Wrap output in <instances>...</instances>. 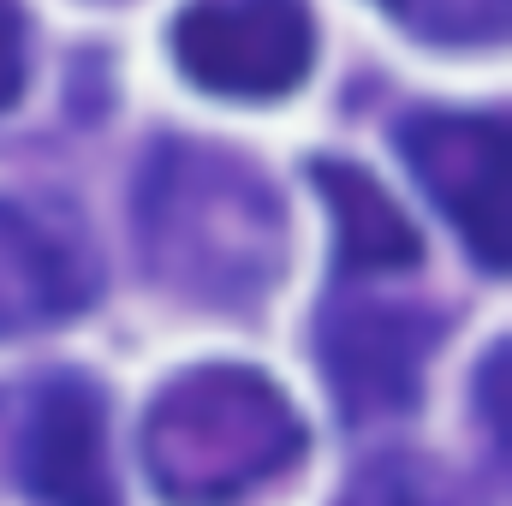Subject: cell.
<instances>
[{
    "instance_id": "4",
    "label": "cell",
    "mask_w": 512,
    "mask_h": 506,
    "mask_svg": "<svg viewBox=\"0 0 512 506\" xmlns=\"http://www.w3.org/2000/svg\"><path fill=\"white\" fill-rule=\"evenodd\" d=\"M179 72L227 102H274L304 84L316 24L304 0H191L173 24Z\"/></svg>"
},
{
    "instance_id": "3",
    "label": "cell",
    "mask_w": 512,
    "mask_h": 506,
    "mask_svg": "<svg viewBox=\"0 0 512 506\" xmlns=\"http://www.w3.org/2000/svg\"><path fill=\"white\" fill-rule=\"evenodd\" d=\"M441 346V316L423 304L364 298L352 280L316 316V364L328 381L334 411L352 429L393 423L423 399V370Z\"/></svg>"
},
{
    "instance_id": "2",
    "label": "cell",
    "mask_w": 512,
    "mask_h": 506,
    "mask_svg": "<svg viewBox=\"0 0 512 506\" xmlns=\"http://www.w3.org/2000/svg\"><path fill=\"white\" fill-rule=\"evenodd\" d=\"M304 459V417L251 364L179 370L143 417V471L167 506H245Z\"/></svg>"
},
{
    "instance_id": "9",
    "label": "cell",
    "mask_w": 512,
    "mask_h": 506,
    "mask_svg": "<svg viewBox=\"0 0 512 506\" xmlns=\"http://www.w3.org/2000/svg\"><path fill=\"white\" fill-rule=\"evenodd\" d=\"M393 24H405L423 42L471 48V42H501L512 18V0H376Z\"/></svg>"
},
{
    "instance_id": "8",
    "label": "cell",
    "mask_w": 512,
    "mask_h": 506,
    "mask_svg": "<svg viewBox=\"0 0 512 506\" xmlns=\"http://www.w3.org/2000/svg\"><path fill=\"white\" fill-rule=\"evenodd\" d=\"M310 179H316L322 203L334 209L340 280H387V274H411L423 262V233L358 161L322 155V161H310Z\"/></svg>"
},
{
    "instance_id": "11",
    "label": "cell",
    "mask_w": 512,
    "mask_h": 506,
    "mask_svg": "<svg viewBox=\"0 0 512 506\" xmlns=\"http://www.w3.org/2000/svg\"><path fill=\"white\" fill-rule=\"evenodd\" d=\"M24 90V6L0 0V114Z\"/></svg>"
},
{
    "instance_id": "10",
    "label": "cell",
    "mask_w": 512,
    "mask_h": 506,
    "mask_svg": "<svg viewBox=\"0 0 512 506\" xmlns=\"http://www.w3.org/2000/svg\"><path fill=\"white\" fill-rule=\"evenodd\" d=\"M340 506H459L453 483L417 459V453H387L376 465H364L352 477V489L340 495Z\"/></svg>"
},
{
    "instance_id": "7",
    "label": "cell",
    "mask_w": 512,
    "mask_h": 506,
    "mask_svg": "<svg viewBox=\"0 0 512 506\" xmlns=\"http://www.w3.org/2000/svg\"><path fill=\"white\" fill-rule=\"evenodd\" d=\"M102 298V256L60 197H0V340L84 316Z\"/></svg>"
},
{
    "instance_id": "1",
    "label": "cell",
    "mask_w": 512,
    "mask_h": 506,
    "mask_svg": "<svg viewBox=\"0 0 512 506\" xmlns=\"http://www.w3.org/2000/svg\"><path fill=\"white\" fill-rule=\"evenodd\" d=\"M131 215L143 268L203 310H256L292 262L280 191L256 161L221 143H155L137 173Z\"/></svg>"
},
{
    "instance_id": "5",
    "label": "cell",
    "mask_w": 512,
    "mask_h": 506,
    "mask_svg": "<svg viewBox=\"0 0 512 506\" xmlns=\"http://www.w3.org/2000/svg\"><path fill=\"white\" fill-rule=\"evenodd\" d=\"M399 155L429 191V203L453 221L465 251L489 274H507V120L501 114H411L399 126Z\"/></svg>"
},
{
    "instance_id": "6",
    "label": "cell",
    "mask_w": 512,
    "mask_h": 506,
    "mask_svg": "<svg viewBox=\"0 0 512 506\" xmlns=\"http://www.w3.org/2000/svg\"><path fill=\"white\" fill-rule=\"evenodd\" d=\"M12 483L36 506H120L108 465V393L78 370L36 376L12 417Z\"/></svg>"
}]
</instances>
